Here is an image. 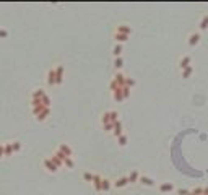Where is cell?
Returning <instances> with one entry per match:
<instances>
[{
	"instance_id": "6da1fadb",
	"label": "cell",
	"mask_w": 208,
	"mask_h": 195,
	"mask_svg": "<svg viewBox=\"0 0 208 195\" xmlns=\"http://www.w3.org/2000/svg\"><path fill=\"white\" fill-rule=\"evenodd\" d=\"M62 80H64V67L59 65V67H55V85H60Z\"/></svg>"
},
{
	"instance_id": "7a4b0ae2",
	"label": "cell",
	"mask_w": 208,
	"mask_h": 195,
	"mask_svg": "<svg viewBox=\"0 0 208 195\" xmlns=\"http://www.w3.org/2000/svg\"><path fill=\"white\" fill-rule=\"evenodd\" d=\"M116 33H119V34H125V36H129L132 30H130V26H127V25H120V26H117V31Z\"/></svg>"
},
{
	"instance_id": "3957f363",
	"label": "cell",
	"mask_w": 208,
	"mask_h": 195,
	"mask_svg": "<svg viewBox=\"0 0 208 195\" xmlns=\"http://www.w3.org/2000/svg\"><path fill=\"white\" fill-rule=\"evenodd\" d=\"M44 166H46V169L49 171V172H55V171H57V166L52 163L50 158L49 159H44Z\"/></svg>"
},
{
	"instance_id": "277c9868",
	"label": "cell",
	"mask_w": 208,
	"mask_h": 195,
	"mask_svg": "<svg viewBox=\"0 0 208 195\" xmlns=\"http://www.w3.org/2000/svg\"><path fill=\"white\" fill-rule=\"evenodd\" d=\"M47 83H49V85H55V68L49 70V73H47Z\"/></svg>"
},
{
	"instance_id": "5b68a950",
	"label": "cell",
	"mask_w": 208,
	"mask_h": 195,
	"mask_svg": "<svg viewBox=\"0 0 208 195\" xmlns=\"http://www.w3.org/2000/svg\"><path fill=\"white\" fill-rule=\"evenodd\" d=\"M59 151H60V153H64L65 156H68V158L72 156V150H70V148H68V146L65 145V143H62V145L59 146Z\"/></svg>"
},
{
	"instance_id": "8992f818",
	"label": "cell",
	"mask_w": 208,
	"mask_h": 195,
	"mask_svg": "<svg viewBox=\"0 0 208 195\" xmlns=\"http://www.w3.org/2000/svg\"><path fill=\"white\" fill-rule=\"evenodd\" d=\"M12 155H13L12 143H5V145H3V156H12Z\"/></svg>"
},
{
	"instance_id": "52a82bcc",
	"label": "cell",
	"mask_w": 208,
	"mask_h": 195,
	"mask_svg": "<svg viewBox=\"0 0 208 195\" xmlns=\"http://www.w3.org/2000/svg\"><path fill=\"white\" fill-rule=\"evenodd\" d=\"M101 182H102V179L99 176H93V185L96 190H101Z\"/></svg>"
},
{
	"instance_id": "ba28073f",
	"label": "cell",
	"mask_w": 208,
	"mask_h": 195,
	"mask_svg": "<svg viewBox=\"0 0 208 195\" xmlns=\"http://www.w3.org/2000/svg\"><path fill=\"white\" fill-rule=\"evenodd\" d=\"M49 114H50V109H49V107H46L44 111H42V112L39 114V116H37V120H46Z\"/></svg>"
},
{
	"instance_id": "9c48e42d",
	"label": "cell",
	"mask_w": 208,
	"mask_h": 195,
	"mask_svg": "<svg viewBox=\"0 0 208 195\" xmlns=\"http://www.w3.org/2000/svg\"><path fill=\"white\" fill-rule=\"evenodd\" d=\"M46 96V93L44 91H42V89H36V91L34 93H33V99H42V98H44Z\"/></svg>"
},
{
	"instance_id": "30bf717a",
	"label": "cell",
	"mask_w": 208,
	"mask_h": 195,
	"mask_svg": "<svg viewBox=\"0 0 208 195\" xmlns=\"http://www.w3.org/2000/svg\"><path fill=\"white\" fill-rule=\"evenodd\" d=\"M127 37H129V36H125V34H119V33H116V34H114V39H116V41H119V42L127 41Z\"/></svg>"
},
{
	"instance_id": "8fae6325",
	"label": "cell",
	"mask_w": 208,
	"mask_h": 195,
	"mask_svg": "<svg viewBox=\"0 0 208 195\" xmlns=\"http://www.w3.org/2000/svg\"><path fill=\"white\" fill-rule=\"evenodd\" d=\"M127 182H129V177H120V179L116 182V185H117V187H124Z\"/></svg>"
},
{
	"instance_id": "7c38bea8",
	"label": "cell",
	"mask_w": 208,
	"mask_h": 195,
	"mask_svg": "<svg viewBox=\"0 0 208 195\" xmlns=\"http://www.w3.org/2000/svg\"><path fill=\"white\" fill-rule=\"evenodd\" d=\"M111 187V182L107 179H102V182H101V190H109Z\"/></svg>"
},
{
	"instance_id": "4fadbf2b",
	"label": "cell",
	"mask_w": 208,
	"mask_h": 195,
	"mask_svg": "<svg viewBox=\"0 0 208 195\" xmlns=\"http://www.w3.org/2000/svg\"><path fill=\"white\" fill-rule=\"evenodd\" d=\"M12 146H13V153H18L21 150V143L20 141H12Z\"/></svg>"
},
{
	"instance_id": "5bb4252c",
	"label": "cell",
	"mask_w": 208,
	"mask_h": 195,
	"mask_svg": "<svg viewBox=\"0 0 208 195\" xmlns=\"http://www.w3.org/2000/svg\"><path fill=\"white\" fill-rule=\"evenodd\" d=\"M64 164L67 166V168H73V166H75V163H73L72 158H65V159H64Z\"/></svg>"
},
{
	"instance_id": "9a60e30c",
	"label": "cell",
	"mask_w": 208,
	"mask_h": 195,
	"mask_svg": "<svg viewBox=\"0 0 208 195\" xmlns=\"http://www.w3.org/2000/svg\"><path fill=\"white\" fill-rule=\"evenodd\" d=\"M137 179H138V172H137V171H133V172L129 176V182H135Z\"/></svg>"
},
{
	"instance_id": "2e32d148",
	"label": "cell",
	"mask_w": 208,
	"mask_h": 195,
	"mask_svg": "<svg viewBox=\"0 0 208 195\" xmlns=\"http://www.w3.org/2000/svg\"><path fill=\"white\" fill-rule=\"evenodd\" d=\"M114 99L116 101H122L124 99V96H122V91L119 89V91H114Z\"/></svg>"
},
{
	"instance_id": "e0dca14e",
	"label": "cell",
	"mask_w": 208,
	"mask_h": 195,
	"mask_svg": "<svg viewBox=\"0 0 208 195\" xmlns=\"http://www.w3.org/2000/svg\"><path fill=\"white\" fill-rule=\"evenodd\" d=\"M159 189H161L163 192H169V190H172V185H171V184H163Z\"/></svg>"
},
{
	"instance_id": "ac0fdd59",
	"label": "cell",
	"mask_w": 208,
	"mask_h": 195,
	"mask_svg": "<svg viewBox=\"0 0 208 195\" xmlns=\"http://www.w3.org/2000/svg\"><path fill=\"white\" fill-rule=\"evenodd\" d=\"M119 145H120V146H125V145H127V137H125V135H120V137H119Z\"/></svg>"
},
{
	"instance_id": "d6986e66",
	"label": "cell",
	"mask_w": 208,
	"mask_h": 195,
	"mask_svg": "<svg viewBox=\"0 0 208 195\" xmlns=\"http://www.w3.org/2000/svg\"><path fill=\"white\" fill-rule=\"evenodd\" d=\"M140 180H141V182H143L145 185H153V180L148 179V177H140Z\"/></svg>"
},
{
	"instance_id": "ffe728a7",
	"label": "cell",
	"mask_w": 208,
	"mask_h": 195,
	"mask_svg": "<svg viewBox=\"0 0 208 195\" xmlns=\"http://www.w3.org/2000/svg\"><path fill=\"white\" fill-rule=\"evenodd\" d=\"M189 62H190V59H189V57L182 59V60H181V67H182V68H184V67H189Z\"/></svg>"
},
{
	"instance_id": "44dd1931",
	"label": "cell",
	"mask_w": 208,
	"mask_h": 195,
	"mask_svg": "<svg viewBox=\"0 0 208 195\" xmlns=\"http://www.w3.org/2000/svg\"><path fill=\"white\" fill-rule=\"evenodd\" d=\"M122 64H124V60H122V59H119V57H117V59H116V62H114L116 68H120V67H122Z\"/></svg>"
},
{
	"instance_id": "7402d4cb",
	"label": "cell",
	"mask_w": 208,
	"mask_h": 195,
	"mask_svg": "<svg viewBox=\"0 0 208 195\" xmlns=\"http://www.w3.org/2000/svg\"><path fill=\"white\" fill-rule=\"evenodd\" d=\"M5 37H8V31H5V30L0 28V39H5Z\"/></svg>"
},
{
	"instance_id": "603a6c76",
	"label": "cell",
	"mask_w": 208,
	"mask_h": 195,
	"mask_svg": "<svg viewBox=\"0 0 208 195\" xmlns=\"http://www.w3.org/2000/svg\"><path fill=\"white\" fill-rule=\"evenodd\" d=\"M120 52H122V46H116V47H114V55L119 57V55H120Z\"/></svg>"
},
{
	"instance_id": "cb8c5ba5",
	"label": "cell",
	"mask_w": 208,
	"mask_h": 195,
	"mask_svg": "<svg viewBox=\"0 0 208 195\" xmlns=\"http://www.w3.org/2000/svg\"><path fill=\"white\" fill-rule=\"evenodd\" d=\"M83 177H85V180H88V182H93V176L89 174V172H85Z\"/></svg>"
},
{
	"instance_id": "d4e9b609",
	"label": "cell",
	"mask_w": 208,
	"mask_h": 195,
	"mask_svg": "<svg viewBox=\"0 0 208 195\" xmlns=\"http://www.w3.org/2000/svg\"><path fill=\"white\" fill-rule=\"evenodd\" d=\"M3 158V145H0V159Z\"/></svg>"
}]
</instances>
